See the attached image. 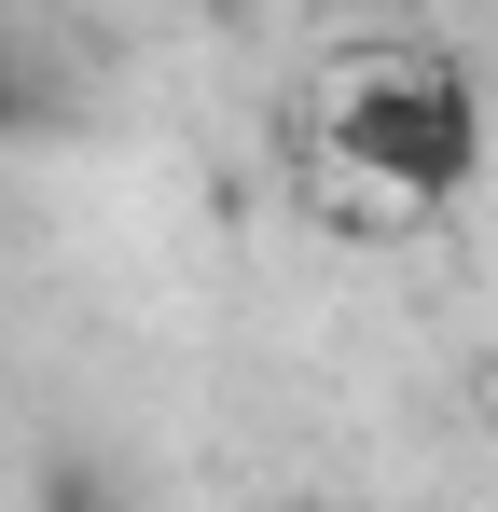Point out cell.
Masks as SVG:
<instances>
[{
	"label": "cell",
	"mask_w": 498,
	"mask_h": 512,
	"mask_svg": "<svg viewBox=\"0 0 498 512\" xmlns=\"http://www.w3.org/2000/svg\"><path fill=\"white\" fill-rule=\"evenodd\" d=\"M332 153L360 180H388L402 208H443L485 180V97L457 56H360L332 97Z\"/></svg>",
	"instance_id": "1"
},
{
	"label": "cell",
	"mask_w": 498,
	"mask_h": 512,
	"mask_svg": "<svg viewBox=\"0 0 498 512\" xmlns=\"http://www.w3.org/2000/svg\"><path fill=\"white\" fill-rule=\"evenodd\" d=\"M208 14H277V0H208Z\"/></svg>",
	"instance_id": "2"
}]
</instances>
